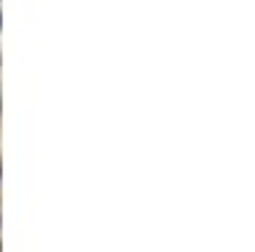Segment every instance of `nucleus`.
<instances>
[{
    "mask_svg": "<svg viewBox=\"0 0 255 252\" xmlns=\"http://www.w3.org/2000/svg\"><path fill=\"white\" fill-rule=\"evenodd\" d=\"M0 23H3V15H0Z\"/></svg>",
    "mask_w": 255,
    "mask_h": 252,
    "instance_id": "obj_1",
    "label": "nucleus"
}]
</instances>
